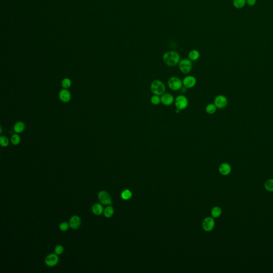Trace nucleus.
<instances>
[{
    "instance_id": "1",
    "label": "nucleus",
    "mask_w": 273,
    "mask_h": 273,
    "mask_svg": "<svg viewBox=\"0 0 273 273\" xmlns=\"http://www.w3.org/2000/svg\"><path fill=\"white\" fill-rule=\"evenodd\" d=\"M163 60L168 66L174 67L178 65L180 61V56L176 51H170L163 55Z\"/></svg>"
},
{
    "instance_id": "2",
    "label": "nucleus",
    "mask_w": 273,
    "mask_h": 273,
    "mask_svg": "<svg viewBox=\"0 0 273 273\" xmlns=\"http://www.w3.org/2000/svg\"><path fill=\"white\" fill-rule=\"evenodd\" d=\"M165 90L166 88L165 84L159 79L153 81L150 84V90L154 94L162 96L165 94Z\"/></svg>"
},
{
    "instance_id": "3",
    "label": "nucleus",
    "mask_w": 273,
    "mask_h": 273,
    "mask_svg": "<svg viewBox=\"0 0 273 273\" xmlns=\"http://www.w3.org/2000/svg\"><path fill=\"white\" fill-rule=\"evenodd\" d=\"M168 86L171 90L173 91H179L182 88V81L179 77H170L167 82Z\"/></svg>"
},
{
    "instance_id": "4",
    "label": "nucleus",
    "mask_w": 273,
    "mask_h": 273,
    "mask_svg": "<svg viewBox=\"0 0 273 273\" xmlns=\"http://www.w3.org/2000/svg\"><path fill=\"white\" fill-rule=\"evenodd\" d=\"M178 64L180 71L184 74H188L190 73L193 68L192 62L189 59H182L179 62Z\"/></svg>"
},
{
    "instance_id": "5",
    "label": "nucleus",
    "mask_w": 273,
    "mask_h": 273,
    "mask_svg": "<svg viewBox=\"0 0 273 273\" xmlns=\"http://www.w3.org/2000/svg\"><path fill=\"white\" fill-rule=\"evenodd\" d=\"M174 105L176 108L179 109L180 111L184 110L188 107V99L184 95H179L174 100Z\"/></svg>"
},
{
    "instance_id": "6",
    "label": "nucleus",
    "mask_w": 273,
    "mask_h": 273,
    "mask_svg": "<svg viewBox=\"0 0 273 273\" xmlns=\"http://www.w3.org/2000/svg\"><path fill=\"white\" fill-rule=\"evenodd\" d=\"M98 199L100 202L104 205H111L112 204V199L109 194L106 191H100L98 195Z\"/></svg>"
},
{
    "instance_id": "7",
    "label": "nucleus",
    "mask_w": 273,
    "mask_h": 273,
    "mask_svg": "<svg viewBox=\"0 0 273 273\" xmlns=\"http://www.w3.org/2000/svg\"><path fill=\"white\" fill-rule=\"evenodd\" d=\"M197 80L195 77L188 75L185 77L182 80V84L184 87L186 89H191L194 88L196 84Z\"/></svg>"
},
{
    "instance_id": "8",
    "label": "nucleus",
    "mask_w": 273,
    "mask_h": 273,
    "mask_svg": "<svg viewBox=\"0 0 273 273\" xmlns=\"http://www.w3.org/2000/svg\"><path fill=\"white\" fill-rule=\"evenodd\" d=\"M59 262V257L56 253H51L48 255L45 259V263L49 267H53Z\"/></svg>"
},
{
    "instance_id": "9",
    "label": "nucleus",
    "mask_w": 273,
    "mask_h": 273,
    "mask_svg": "<svg viewBox=\"0 0 273 273\" xmlns=\"http://www.w3.org/2000/svg\"><path fill=\"white\" fill-rule=\"evenodd\" d=\"M228 103L227 99L223 95H219L215 98L214 104L218 108L221 109L225 108Z\"/></svg>"
},
{
    "instance_id": "10",
    "label": "nucleus",
    "mask_w": 273,
    "mask_h": 273,
    "mask_svg": "<svg viewBox=\"0 0 273 273\" xmlns=\"http://www.w3.org/2000/svg\"><path fill=\"white\" fill-rule=\"evenodd\" d=\"M203 228L206 232H210L214 228L215 226L213 218L211 217L206 218L203 222Z\"/></svg>"
},
{
    "instance_id": "11",
    "label": "nucleus",
    "mask_w": 273,
    "mask_h": 273,
    "mask_svg": "<svg viewBox=\"0 0 273 273\" xmlns=\"http://www.w3.org/2000/svg\"><path fill=\"white\" fill-rule=\"evenodd\" d=\"M161 99L162 104L165 106H171L174 102V99L173 96L168 93L162 94Z\"/></svg>"
},
{
    "instance_id": "12",
    "label": "nucleus",
    "mask_w": 273,
    "mask_h": 273,
    "mask_svg": "<svg viewBox=\"0 0 273 273\" xmlns=\"http://www.w3.org/2000/svg\"><path fill=\"white\" fill-rule=\"evenodd\" d=\"M81 223L80 218L77 216H74L72 217L69 221V226L72 229H76L79 228Z\"/></svg>"
},
{
    "instance_id": "13",
    "label": "nucleus",
    "mask_w": 273,
    "mask_h": 273,
    "mask_svg": "<svg viewBox=\"0 0 273 273\" xmlns=\"http://www.w3.org/2000/svg\"><path fill=\"white\" fill-rule=\"evenodd\" d=\"M219 171L222 175L227 176L231 172L232 167L229 164L227 163H223L220 165L219 167Z\"/></svg>"
},
{
    "instance_id": "14",
    "label": "nucleus",
    "mask_w": 273,
    "mask_h": 273,
    "mask_svg": "<svg viewBox=\"0 0 273 273\" xmlns=\"http://www.w3.org/2000/svg\"><path fill=\"white\" fill-rule=\"evenodd\" d=\"M71 94L69 91L64 89L60 92L59 98L62 102L67 103L71 99Z\"/></svg>"
},
{
    "instance_id": "15",
    "label": "nucleus",
    "mask_w": 273,
    "mask_h": 273,
    "mask_svg": "<svg viewBox=\"0 0 273 273\" xmlns=\"http://www.w3.org/2000/svg\"><path fill=\"white\" fill-rule=\"evenodd\" d=\"M200 57V52L197 50H191L188 54V58L191 61H196L199 59Z\"/></svg>"
},
{
    "instance_id": "16",
    "label": "nucleus",
    "mask_w": 273,
    "mask_h": 273,
    "mask_svg": "<svg viewBox=\"0 0 273 273\" xmlns=\"http://www.w3.org/2000/svg\"><path fill=\"white\" fill-rule=\"evenodd\" d=\"M92 210L93 213L94 214L97 215V216H99V215L102 214L103 212H104V208H103V206H102V205H101L100 204H98V203H96V204H94V206H92Z\"/></svg>"
},
{
    "instance_id": "17",
    "label": "nucleus",
    "mask_w": 273,
    "mask_h": 273,
    "mask_svg": "<svg viewBox=\"0 0 273 273\" xmlns=\"http://www.w3.org/2000/svg\"><path fill=\"white\" fill-rule=\"evenodd\" d=\"M25 129V124L22 122H18L14 126V131L17 133H21L23 132Z\"/></svg>"
},
{
    "instance_id": "18",
    "label": "nucleus",
    "mask_w": 273,
    "mask_h": 273,
    "mask_svg": "<svg viewBox=\"0 0 273 273\" xmlns=\"http://www.w3.org/2000/svg\"><path fill=\"white\" fill-rule=\"evenodd\" d=\"M217 107L214 104H209L206 108V111L208 114H213L217 110Z\"/></svg>"
},
{
    "instance_id": "19",
    "label": "nucleus",
    "mask_w": 273,
    "mask_h": 273,
    "mask_svg": "<svg viewBox=\"0 0 273 273\" xmlns=\"http://www.w3.org/2000/svg\"><path fill=\"white\" fill-rule=\"evenodd\" d=\"M104 215L106 218H109L112 217L113 215L114 214V208L112 207V206H108L106 208L104 211Z\"/></svg>"
},
{
    "instance_id": "20",
    "label": "nucleus",
    "mask_w": 273,
    "mask_h": 273,
    "mask_svg": "<svg viewBox=\"0 0 273 273\" xmlns=\"http://www.w3.org/2000/svg\"><path fill=\"white\" fill-rule=\"evenodd\" d=\"M221 213H222L221 209L219 207L216 206V207H214L212 209V216L213 218H215L220 217V215L221 214Z\"/></svg>"
},
{
    "instance_id": "21",
    "label": "nucleus",
    "mask_w": 273,
    "mask_h": 273,
    "mask_svg": "<svg viewBox=\"0 0 273 273\" xmlns=\"http://www.w3.org/2000/svg\"><path fill=\"white\" fill-rule=\"evenodd\" d=\"M132 196V193L129 189H126V190L123 191L122 192V193H121V197L123 200H129L130 198H131Z\"/></svg>"
},
{
    "instance_id": "22",
    "label": "nucleus",
    "mask_w": 273,
    "mask_h": 273,
    "mask_svg": "<svg viewBox=\"0 0 273 273\" xmlns=\"http://www.w3.org/2000/svg\"><path fill=\"white\" fill-rule=\"evenodd\" d=\"M246 3L245 0H234L233 1V5L235 8L240 9L243 8Z\"/></svg>"
},
{
    "instance_id": "23",
    "label": "nucleus",
    "mask_w": 273,
    "mask_h": 273,
    "mask_svg": "<svg viewBox=\"0 0 273 273\" xmlns=\"http://www.w3.org/2000/svg\"><path fill=\"white\" fill-rule=\"evenodd\" d=\"M150 102L154 105H158L160 103H161V97H160V96L154 94V96L151 97Z\"/></svg>"
},
{
    "instance_id": "24",
    "label": "nucleus",
    "mask_w": 273,
    "mask_h": 273,
    "mask_svg": "<svg viewBox=\"0 0 273 273\" xmlns=\"http://www.w3.org/2000/svg\"><path fill=\"white\" fill-rule=\"evenodd\" d=\"M264 188L269 191H273V179H269L266 182Z\"/></svg>"
},
{
    "instance_id": "25",
    "label": "nucleus",
    "mask_w": 273,
    "mask_h": 273,
    "mask_svg": "<svg viewBox=\"0 0 273 273\" xmlns=\"http://www.w3.org/2000/svg\"><path fill=\"white\" fill-rule=\"evenodd\" d=\"M11 141L12 144H13L15 145H17L19 144L20 142H21V137L18 135L15 134V135H12V137L11 138Z\"/></svg>"
},
{
    "instance_id": "26",
    "label": "nucleus",
    "mask_w": 273,
    "mask_h": 273,
    "mask_svg": "<svg viewBox=\"0 0 273 273\" xmlns=\"http://www.w3.org/2000/svg\"><path fill=\"white\" fill-rule=\"evenodd\" d=\"M9 140L8 139L4 137V136H2L0 138V144L3 147H6L9 145Z\"/></svg>"
},
{
    "instance_id": "27",
    "label": "nucleus",
    "mask_w": 273,
    "mask_h": 273,
    "mask_svg": "<svg viewBox=\"0 0 273 273\" xmlns=\"http://www.w3.org/2000/svg\"><path fill=\"white\" fill-rule=\"evenodd\" d=\"M71 83H72V82H71V79H67V78L64 79L62 81V86L64 88H68L69 87H70Z\"/></svg>"
},
{
    "instance_id": "28",
    "label": "nucleus",
    "mask_w": 273,
    "mask_h": 273,
    "mask_svg": "<svg viewBox=\"0 0 273 273\" xmlns=\"http://www.w3.org/2000/svg\"><path fill=\"white\" fill-rule=\"evenodd\" d=\"M69 226H69V224H68L67 223L63 222V223H62L60 224L59 228L62 232H65V231L67 230Z\"/></svg>"
},
{
    "instance_id": "29",
    "label": "nucleus",
    "mask_w": 273,
    "mask_h": 273,
    "mask_svg": "<svg viewBox=\"0 0 273 273\" xmlns=\"http://www.w3.org/2000/svg\"><path fill=\"white\" fill-rule=\"evenodd\" d=\"M64 247L60 245H58L55 247V252L57 255H62V253L64 252Z\"/></svg>"
},
{
    "instance_id": "30",
    "label": "nucleus",
    "mask_w": 273,
    "mask_h": 273,
    "mask_svg": "<svg viewBox=\"0 0 273 273\" xmlns=\"http://www.w3.org/2000/svg\"><path fill=\"white\" fill-rule=\"evenodd\" d=\"M247 3L250 6H253L256 3V0H247Z\"/></svg>"
},
{
    "instance_id": "31",
    "label": "nucleus",
    "mask_w": 273,
    "mask_h": 273,
    "mask_svg": "<svg viewBox=\"0 0 273 273\" xmlns=\"http://www.w3.org/2000/svg\"><path fill=\"white\" fill-rule=\"evenodd\" d=\"M180 111H180V109H179L178 108L176 109V110H175V112H176V113H177V114L179 113L180 112Z\"/></svg>"
}]
</instances>
